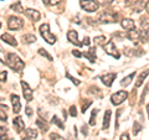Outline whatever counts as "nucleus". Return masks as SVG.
Here are the masks:
<instances>
[{
    "label": "nucleus",
    "instance_id": "obj_1",
    "mask_svg": "<svg viewBox=\"0 0 149 140\" xmlns=\"http://www.w3.org/2000/svg\"><path fill=\"white\" fill-rule=\"evenodd\" d=\"M5 62H6V64L9 67H10L11 69H14V71H16V72H21L22 69L25 68L24 61H22V60L15 53H8Z\"/></svg>",
    "mask_w": 149,
    "mask_h": 140
},
{
    "label": "nucleus",
    "instance_id": "obj_2",
    "mask_svg": "<svg viewBox=\"0 0 149 140\" xmlns=\"http://www.w3.org/2000/svg\"><path fill=\"white\" fill-rule=\"evenodd\" d=\"M40 34L41 36L45 39V41L47 44L50 45H54L56 41H57V37H56L54 34H51V31H50V26L47 24H44V25H41L40 26Z\"/></svg>",
    "mask_w": 149,
    "mask_h": 140
},
{
    "label": "nucleus",
    "instance_id": "obj_3",
    "mask_svg": "<svg viewBox=\"0 0 149 140\" xmlns=\"http://www.w3.org/2000/svg\"><path fill=\"white\" fill-rule=\"evenodd\" d=\"M80 5L87 12H96L100 8V4L97 3V0H81Z\"/></svg>",
    "mask_w": 149,
    "mask_h": 140
},
{
    "label": "nucleus",
    "instance_id": "obj_4",
    "mask_svg": "<svg viewBox=\"0 0 149 140\" xmlns=\"http://www.w3.org/2000/svg\"><path fill=\"white\" fill-rule=\"evenodd\" d=\"M128 98V92L127 91H119L116 92L113 96L111 97V103L113 105H119Z\"/></svg>",
    "mask_w": 149,
    "mask_h": 140
},
{
    "label": "nucleus",
    "instance_id": "obj_5",
    "mask_svg": "<svg viewBox=\"0 0 149 140\" xmlns=\"http://www.w3.org/2000/svg\"><path fill=\"white\" fill-rule=\"evenodd\" d=\"M22 26H24L22 19L17 16H10L8 19V27L10 30H21Z\"/></svg>",
    "mask_w": 149,
    "mask_h": 140
},
{
    "label": "nucleus",
    "instance_id": "obj_6",
    "mask_svg": "<svg viewBox=\"0 0 149 140\" xmlns=\"http://www.w3.org/2000/svg\"><path fill=\"white\" fill-rule=\"evenodd\" d=\"M117 21H118L117 15H116V14H112V12H108V11H103L98 16V22H101V24H108V22L113 24V22H117Z\"/></svg>",
    "mask_w": 149,
    "mask_h": 140
},
{
    "label": "nucleus",
    "instance_id": "obj_7",
    "mask_svg": "<svg viewBox=\"0 0 149 140\" xmlns=\"http://www.w3.org/2000/svg\"><path fill=\"white\" fill-rule=\"evenodd\" d=\"M103 49H104L107 55L113 56V57H116V58H119L120 55H119L118 50H117V47H116V45H114L113 41H108V42H106V45L103 46Z\"/></svg>",
    "mask_w": 149,
    "mask_h": 140
},
{
    "label": "nucleus",
    "instance_id": "obj_8",
    "mask_svg": "<svg viewBox=\"0 0 149 140\" xmlns=\"http://www.w3.org/2000/svg\"><path fill=\"white\" fill-rule=\"evenodd\" d=\"M21 87H22V94H24L25 99L27 102H31L32 99H34V92H32L30 86L27 85L25 81H21Z\"/></svg>",
    "mask_w": 149,
    "mask_h": 140
},
{
    "label": "nucleus",
    "instance_id": "obj_9",
    "mask_svg": "<svg viewBox=\"0 0 149 140\" xmlns=\"http://www.w3.org/2000/svg\"><path fill=\"white\" fill-rule=\"evenodd\" d=\"M11 104H13V110L15 114H19L21 110V102L17 94H11Z\"/></svg>",
    "mask_w": 149,
    "mask_h": 140
},
{
    "label": "nucleus",
    "instance_id": "obj_10",
    "mask_svg": "<svg viewBox=\"0 0 149 140\" xmlns=\"http://www.w3.org/2000/svg\"><path fill=\"white\" fill-rule=\"evenodd\" d=\"M127 37L130 41H133V42H141V40H142L141 30H136V29L129 30L128 34H127Z\"/></svg>",
    "mask_w": 149,
    "mask_h": 140
},
{
    "label": "nucleus",
    "instance_id": "obj_11",
    "mask_svg": "<svg viewBox=\"0 0 149 140\" xmlns=\"http://www.w3.org/2000/svg\"><path fill=\"white\" fill-rule=\"evenodd\" d=\"M116 77H117V74L113 73V72H111V73H106V74H103V76L101 77V79H102V82H103V85H104V86L111 87V86H112V83L114 82Z\"/></svg>",
    "mask_w": 149,
    "mask_h": 140
},
{
    "label": "nucleus",
    "instance_id": "obj_12",
    "mask_svg": "<svg viewBox=\"0 0 149 140\" xmlns=\"http://www.w3.org/2000/svg\"><path fill=\"white\" fill-rule=\"evenodd\" d=\"M67 40L71 44L76 45V46H82V42L78 41V34H77V31H74V30H70L67 32Z\"/></svg>",
    "mask_w": 149,
    "mask_h": 140
},
{
    "label": "nucleus",
    "instance_id": "obj_13",
    "mask_svg": "<svg viewBox=\"0 0 149 140\" xmlns=\"http://www.w3.org/2000/svg\"><path fill=\"white\" fill-rule=\"evenodd\" d=\"M24 12H25V15L29 17L31 21H35V22H36V21L40 20V16H41V15H40L39 11L35 10V9H26Z\"/></svg>",
    "mask_w": 149,
    "mask_h": 140
},
{
    "label": "nucleus",
    "instance_id": "obj_14",
    "mask_svg": "<svg viewBox=\"0 0 149 140\" xmlns=\"http://www.w3.org/2000/svg\"><path fill=\"white\" fill-rule=\"evenodd\" d=\"M13 124L16 129V133H21L22 130L25 129V123H24V120H22L21 116H16V118L13 120Z\"/></svg>",
    "mask_w": 149,
    "mask_h": 140
},
{
    "label": "nucleus",
    "instance_id": "obj_15",
    "mask_svg": "<svg viewBox=\"0 0 149 140\" xmlns=\"http://www.w3.org/2000/svg\"><path fill=\"white\" fill-rule=\"evenodd\" d=\"M120 26L123 27L124 30H133L136 29V22H134L132 19H123L122 21H120Z\"/></svg>",
    "mask_w": 149,
    "mask_h": 140
},
{
    "label": "nucleus",
    "instance_id": "obj_16",
    "mask_svg": "<svg viewBox=\"0 0 149 140\" xmlns=\"http://www.w3.org/2000/svg\"><path fill=\"white\" fill-rule=\"evenodd\" d=\"M144 8H146V1H144V0H136V1L133 3V5H132L133 11H136V12L143 11Z\"/></svg>",
    "mask_w": 149,
    "mask_h": 140
},
{
    "label": "nucleus",
    "instance_id": "obj_17",
    "mask_svg": "<svg viewBox=\"0 0 149 140\" xmlns=\"http://www.w3.org/2000/svg\"><path fill=\"white\" fill-rule=\"evenodd\" d=\"M111 115H112V112L109 109L106 110L104 116H103V124H102V129L107 130L109 128V123H111Z\"/></svg>",
    "mask_w": 149,
    "mask_h": 140
},
{
    "label": "nucleus",
    "instance_id": "obj_18",
    "mask_svg": "<svg viewBox=\"0 0 149 140\" xmlns=\"http://www.w3.org/2000/svg\"><path fill=\"white\" fill-rule=\"evenodd\" d=\"M1 40L4 41V42L9 44L10 46H17L16 40L14 39V37H13L10 34H3V35H1Z\"/></svg>",
    "mask_w": 149,
    "mask_h": 140
},
{
    "label": "nucleus",
    "instance_id": "obj_19",
    "mask_svg": "<svg viewBox=\"0 0 149 140\" xmlns=\"http://www.w3.org/2000/svg\"><path fill=\"white\" fill-rule=\"evenodd\" d=\"M82 56H85L86 58L90 60V62H95L96 61V49L95 47H91L86 53H83Z\"/></svg>",
    "mask_w": 149,
    "mask_h": 140
},
{
    "label": "nucleus",
    "instance_id": "obj_20",
    "mask_svg": "<svg viewBox=\"0 0 149 140\" xmlns=\"http://www.w3.org/2000/svg\"><path fill=\"white\" fill-rule=\"evenodd\" d=\"M134 76H136V72H133V73L128 74L127 77H124V78L122 79V81H120V86H122V87H128V86L130 85V83H132Z\"/></svg>",
    "mask_w": 149,
    "mask_h": 140
},
{
    "label": "nucleus",
    "instance_id": "obj_21",
    "mask_svg": "<svg viewBox=\"0 0 149 140\" xmlns=\"http://www.w3.org/2000/svg\"><path fill=\"white\" fill-rule=\"evenodd\" d=\"M148 76H149V68H148V69H146L144 72H142L141 74H139V77H138L137 82H136V87H141V86L143 85L144 79H146Z\"/></svg>",
    "mask_w": 149,
    "mask_h": 140
},
{
    "label": "nucleus",
    "instance_id": "obj_22",
    "mask_svg": "<svg viewBox=\"0 0 149 140\" xmlns=\"http://www.w3.org/2000/svg\"><path fill=\"white\" fill-rule=\"evenodd\" d=\"M143 52H144V51L141 50V49H138V50H134V49H125V51H124V53L127 55V56H129V57H132V56H141V55H143Z\"/></svg>",
    "mask_w": 149,
    "mask_h": 140
},
{
    "label": "nucleus",
    "instance_id": "obj_23",
    "mask_svg": "<svg viewBox=\"0 0 149 140\" xmlns=\"http://www.w3.org/2000/svg\"><path fill=\"white\" fill-rule=\"evenodd\" d=\"M22 42L24 44H34L36 42V36L32 34H26L22 36Z\"/></svg>",
    "mask_w": 149,
    "mask_h": 140
},
{
    "label": "nucleus",
    "instance_id": "obj_24",
    "mask_svg": "<svg viewBox=\"0 0 149 140\" xmlns=\"http://www.w3.org/2000/svg\"><path fill=\"white\" fill-rule=\"evenodd\" d=\"M36 125L39 127L44 133H46L49 130V124L45 123V119H37L36 120Z\"/></svg>",
    "mask_w": 149,
    "mask_h": 140
},
{
    "label": "nucleus",
    "instance_id": "obj_25",
    "mask_svg": "<svg viewBox=\"0 0 149 140\" xmlns=\"http://www.w3.org/2000/svg\"><path fill=\"white\" fill-rule=\"evenodd\" d=\"M25 135H26V138L36 139L37 138V130L36 129H32V128H29V129L25 130Z\"/></svg>",
    "mask_w": 149,
    "mask_h": 140
},
{
    "label": "nucleus",
    "instance_id": "obj_26",
    "mask_svg": "<svg viewBox=\"0 0 149 140\" xmlns=\"http://www.w3.org/2000/svg\"><path fill=\"white\" fill-rule=\"evenodd\" d=\"M93 41H95L96 46H104L107 39H106V36H97V37L93 39Z\"/></svg>",
    "mask_w": 149,
    "mask_h": 140
},
{
    "label": "nucleus",
    "instance_id": "obj_27",
    "mask_svg": "<svg viewBox=\"0 0 149 140\" xmlns=\"http://www.w3.org/2000/svg\"><path fill=\"white\" fill-rule=\"evenodd\" d=\"M0 132H1V134H0V140H11V137L9 135V132L6 128H0Z\"/></svg>",
    "mask_w": 149,
    "mask_h": 140
},
{
    "label": "nucleus",
    "instance_id": "obj_28",
    "mask_svg": "<svg viewBox=\"0 0 149 140\" xmlns=\"http://www.w3.org/2000/svg\"><path fill=\"white\" fill-rule=\"evenodd\" d=\"M10 9H13V10L16 11V12H24V8H22L20 1H16L15 4H13V5L10 6Z\"/></svg>",
    "mask_w": 149,
    "mask_h": 140
},
{
    "label": "nucleus",
    "instance_id": "obj_29",
    "mask_svg": "<svg viewBox=\"0 0 149 140\" xmlns=\"http://www.w3.org/2000/svg\"><path fill=\"white\" fill-rule=\"evenodd\" d=\"M97 114H98V109H93L92 114H91V118H90V125H95L96 124V115Z\"/></svg>",
    "mask_w": 149,
    "mask_h": 140
},
{
    "label": "nucleus",
    "instance_id": "obj_30",
    "mask_svg": "<svg viewBox=\"0 0 149 140\" xmlns=\"http://www.w3.org/2000/svg\"><path fill=\"white\" fill-rule=\"evenodd\" d=\"M51 122H52L55 125H57V127H58L60 129H63V128H65V127H63V123L61 122V119H58L56 115H55L54 118H52V120H51Z\"/></svg>",
    "mask_w": 149,
    "mask_h": 140
},
{
    "label": "nucleus",
    "instance_id": "obj_31",
    "mask_svg": "<svg viewBox=\"0 0 149 140\" xmlns=\"http://www.w3.org/2000/svg\"><path fill=\"white\" fill-rule=\"evenodd\" d=\"M142 130V124L138 123V122H134V125H133V134L137 135L139 132Z\"/></svg>",
    "mask_w": 149,
    "mask_h": 140
},
{
    "label": "nucleus",
    "instance_id": "obj_32",
    "mask_svg": "<svg viewBox=\"0 0 149 140\" xmlns=\"http://www.w3.org/2000/svg\"><path fill=\"white\" fill-rule=\"evenodd\" d=\"M39 53H40L41 56H44V57H46V58L49 60V61H52V56L49 55V53L46 52V51H45L44 49H40V50H39Z\"/></svg>",
    "mask_w": 149,
    "mask_h": 140
},
{
    "label": "nucleus",
    "instance_id": "obj_33",
    "mask_svg": "<svg viewBox=\"0 0 149 140\" xmlns=\"http://www.w3.org/2000/svg\"><path fill=\"white\" fill-rule=\"evenodd\" d=\"M4 109H6V107H5V108L3 107V109H0V120H1V122H6V120H8V115H6L5 112H4Z\"/></svg>",
    "mask_w": 149,
    "mask_h": 140
},
{
    "label": "nucleus",
    "instance_id": "obj_34",
    "mask_svg": "<svg viewBox=\"0 0 149 140\" xmlns=\"http://www.w3.org/2000/svg\"><path fill=\"white\" fill-rule=\"evenodd\" d=\"M50 139L51 140H66L65 138H62L61 135H58V134H56V133H51L50 134Z\"/></svg>",
    "mask_w": 149,
    "mask_h": 140
},
{
    "label": "nucleus",
    "instance_id": "obj_35",
    "mask_svg": "<svg viewBox=\"0 0 149 140\" xmlns=\"http://www.w3.org/2000/svg\"><path fill=\"white\" fill-rule=\"evenodd\" d=\"M114 0H97V3L100 4V5L102 6H107V5H109V4H112Z\"/></svg>",
    "mask_w": 149,
    "mask_h": 140
},
{
    "label": "nucleus",
    "instance_id": "obj_36",
    "mask_svg": "<svg viewBox=\"0 0 149 140\" xmlns=\"http://www.w3.org/2000/svg\"><path fill=\"white\" fill-rule=\"evenodd\" d=\"M66 77H67V78H68V79H70V81H71L72 83H74V85H76V86L80 85V81H77V79L74 78V77H72V76H71V74H70L68 72L66 73Z\"/></svg>",
    "mask_w": 149,
    "mask_h": 140
},
{
    "label": "nucleus",
    "instance_id": "obj_37",
    "mask_svg": "<svg viewBox=\"0 0 149 140\" xmlns=\"http://www.w3.org/2000/svg\"><path fill=\"white\" fill-rule=\"evenodd\" d=\"M92 104V100H86V103H83V105H82V113H86V112H87V108H88V107H90Z\"/></svg>",
    "mask_w": 149,
    "mask_h": 140
},
{
    "label": "nucleus",
    "instance_id": "obj_38",
    "mask_svg": "<svg viewBox=\"0 0 149 140\" xmlns=\"http://www.w3.org/2000/svg\"><path fill=\"white\" fill-rule=\"evenodd\" d=\"M6 78H8V73H6V71L0 72V81H1V82H5V81H6Z\"/></svg>",
    "mask_w": 149,
    "mask_h": 140
},
{
    "label": "nucleus",
    "instance_id": "obj_39",
    "mask_svg": "<svg viewBox=\"0 0 149 140\" xmlns=\"http://www.w3.org/2000/svg\"><path fill=\"white\" fill-rule=\"evenodd\" d=\"M70 115L71 116H76L77 115V110H76V107H71V108H70Z\"/></svg>",
    "mask_w": 149,
    "mask_h": 140
},
{
    "label": "nucleus",
    "instance_id": "obj_40",
    "mask_svg": "<svg viewBox=\"0 0 149 140\" xmlns=\"http://www.w3.org/2000/svg\"><path fill=\"white\" fill-rule=\"evenodd\" d=\"M149 92V83L147 85V87H146V91H143V94H142V102H143V99L146 98V96H147V93Z\"/></svg>",
    "mask_w": 149,
    "mask_h": 140
},
{
    "label": "nucleus",
    "instance_id": "obj_41",
    "mask_svg": "<svg viewBox=\"0 0 149 140\" xmlns=\"http://www.w3.org/2000/svg\"><path fill=\"white\" fill-rule=\"evenodd\" d=\"M90 44H91L90 37H85V39H83V42H82V45H86V46H88Z\"/></svg>",
    "mask_w": 149,
    "mask_h": 140
},
{
    "label": "nucleus",
    "instance_id": "obj_42",
    "mask_svg": "<svg viewBox=\"0 0 149 140\" xmlns=\"http://www.w3.org/2000/svg\"><path fill=\"white\" fill-rule=\"evenodd\" d=\"M119 140H129V135H128L127 133H124V134H122V135H120Z\"/></svg>",
    "mask_w": 149,
    "mask_h": 140
},
{
    "label": "nucleus",
    "instance_id": "obj_43",
    "mask_svg": "<svg viewBox=\"0 0 149 140\" xmlns=\"http://www.w3.org/2000/svg\"><path fill=\"white\" fill-rule=\"evenodd\" d=\"M25 112H26L27 116H31V115H32V109L30 108V107H26V108H25Z\"/></svg>",
    "mask_w": 149,
    "mask_h": 140
},
{
    "label": "nucleus",
    "instance_id": "obj_44",
    "mask_svg": "<svg viewBox=\"0 0 149 140\" xmlns=\"http://www.w3.org/2000/svg\"><path fill=\"white\" fill-rule=\"evenodd\" d=\"M62 0H50L49 4H51V5H57V4H60Z\"/></svg>",
    "mask_w": 149,
    "mask_h": 140
},
{
    "label": "nucleus",
    "instance_id": "obj_45",
    "mask_svg": "<svg viewBox=\"0 0 149 140\" xmlns=\"http://www.w3.org/2000/svg\"><path fill=\"white\" fill-rule=\"evenodd\" d=\"M72 55L76 56V57H81V56H82V53L80 52V51H77V50H73L72 51Z\"/></svg>",
    "mask_w": 149,
    "mask_h": 140
},
{
    "label": "nucleus",
    "instance_id": "obj_46",
    "mask_svg": "<svg viewBox=\"0 0 149 140\" xmlns=\"http://www.w3.org/2000/svg\"><path fill=\"white\" fill-rule=\"evenodd\" d=\"M81 132H82V134H83V135H87V134H88V130H87V125H83Z\"/></svg>",
    "mask_w": 149,
    "mask_h": 140
},
{
    "label": "nucleus",
    "instance_id": "obj_47",
    "mask_svg": "<svg viewBox=\"0 0 149 140\" xmlns=\"http://www.w3.org/2000/svg\"><path fill=\"white\" fill-rule=\"evenodd\" d=\"M146 10L149 12V0H148V1L146 3Z\"/></svg>",
    "mask_w": 149,
    "mask_h": 140
},
{
    "label": "nucleus",
    "instance_id": "obj_48",
    "mask_svg": "<svg viewBox=\"0 0 149 140\" xmlns=\"http://www.w3.org/2000/svg\"><path fill=\"white\" fill-rule=\"evenodd\" d=\"M134 1H136V0H127V5H129L130 3H134Z\"/></svg>",
    "mask_w": 149,
    "mask_h": 140
},
{
    "label": "nucleus",
    "instance_id": "obj_49",
    "mask_svg": "<svg viewBox=\"0 0 149 140\" xmlns=\"http://www.w3.org/2000/svg\"><path fill=\"white\" fill-rule=\"evenodd\" d=\"M42 1H44V4H46V5H47V4H49V1H50V0H42Z\"/></svg>",
    "mask_w": 149,
    "mask_h": 140
},
{
    "label": "nucleus",
    "instance_id": "obj_50",
    "mask_svg": "<svg viewBox=\"0 0 149 140\" xmlns=\"http://www.w3.org/2000/svg\"><path fill=\"white\" fill-rule=\"evenodd\" d=\"M147 112H148V119H149V105H147Z\"/></svg>",
    "mask_w": 149,
    "mask_h": 140
},
{
    "label": "nucleus",
    "instance_id": "obj_51",
    "mask_svg": "<svg viewBox=\"0 0 149 140\" xmlns=\"http://www.w3.org/2000/svg\"><path fill=\"white\" fill-rule=\"evenodd\" d=\"M22 140H32V139H30V138H26V139H25V138H24Z\"/></svg>",
    "mask_w": 149,
    "mask_h": 140
},
{
    "label": "nucleus",
    "instance_id": "obj_52",
    "mask_svg": "<svg viewBox=\"0 0 149 140\" xmlns=\"http://www.w3.org/2000/svg\"><path fill=\"white\" fill-rule=\"evenodd\" d=\"M0 62H1V63H4V61H3V60H0Z\"/></svg>",
    "mask_w": 149,
    "mask_h": 140
},
{
    "label": "nucleus",
    "instance_id": "obj_53",
    "mask_svg": "<svg viewBox=\"0 0 149 140\" xmlns=\"http://www.w3.org/2000/svg\"><path fill=\"white\" fill-rule=\"evenodd\" d=\"M0 27H1V22H0Z\"/></svg>",
    "mask_w": 149,
    "mask_h": 140
}]
</instances>
